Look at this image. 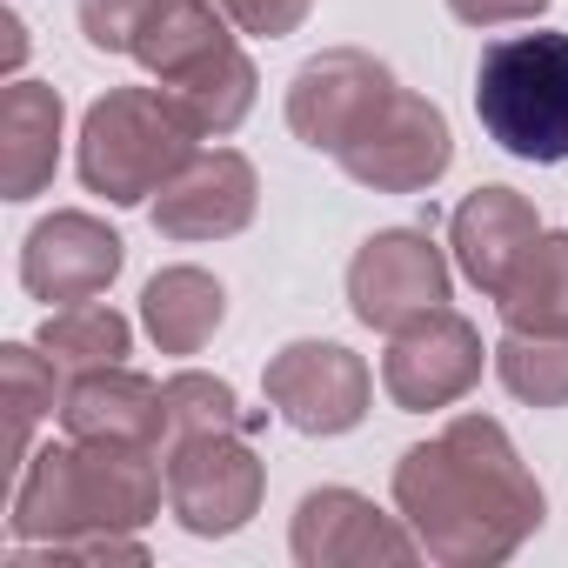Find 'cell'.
<instances>
[{
    "label": "cell",
    "mask_w": 568,
    "mask_h": 568,
    "mask_svg": "<svg viewBox=\"0 0 568 568\" xmlns=\"http://www.w3.org/2000/svg\"><path fill=\"white\" fill-rule=\"evenodd\" d=\"M395 508L422 555L448 568L508 561L548 515L541 481L495 415H455L435 442H415L395 462Z\"/></svg>",
    "instance_id": "1"
},
{
    "label": "cell",
    "mask_w": 568,
    "mask_h": 568,
    "mask_svg": "<svg viewBox=\"0 0 568 568\" xmlns=\"http://www.w3.org/2000/svg\"><path fill=\"white\" fill-rule=\"evenodd\" d=\"M168 468H154V448L128 442H61L28 455L14 481V541H74V535H134L161 515Z\"/></svg>",
    "instance_id": "2"
},
{
    "label": "cell",
    "mask_w": 568,
    "mask_h": 568,
    "mask_svg": "<svg viewBox=\"0 0 568 568\" xmlns=\"http://www.w3.org/2000/svg\"><path fill=\"white\" fill-rule=\"evenodd\" d=\"M134 61L168 88V101L194 121V134H234L254 108V61L234 48L227 21L214 0H154L141 34H134Z\"/></svg>",
    "instance_id": "3"
},
{
    "label": "cell",
    "mask_w": 568,
    "mask_h": 568,
    "mask_svg": "<svg viewBox=\"0 0 568 568\" xmlns=\"http://www.w3.org/2000/svg\"><path fill=\"white\" fill-rule=\"evenodd\" d=\"M194 141L201 134L168 101V88H108L81 121L74 168H81L88 194H101L114 207H141L201 154Z\"/></svg>",
    "instance_id": "4"
},
{
    "label": "cell",
    "mask_w": 568,
    "mask_h": 568,
    "mask_svg": "<svg viewBox=\"0 0 568 568\" xmlns=\"http://www.w3.org/2000/svg\"><path fill=\"white\" fill-rule=\"evenodd\" d=\"M475 114L515 161H568V34H508L475 68Z\"/></svg>",
    "instance_id": "5"
},
{
    "label": "cell",
    "mask_w": 568,
    "mask_h": 568,
    "mask_svg": "<svg viewBox=\"0 0 568 568\" xmlns=\"http://www.w3.org/2000/svg\"><path fill=\"white\" fill-rule=\"evenodd\" d=\"M168 508L187 535L201 541H221V535H241L254 515H261V495H267V462L241 442V428L227 435H174L168 455Z\"/></svg>",
    "instance_id": "6"
},
{
    "label": "cell",
    "mask_w": 568,
    "mask_h": 568,
    "mask_svg": "<svg viewBox=\"0 0 568 568\" xmlns=\"http://www.w3.org/2000/svg\"><path fill=\"white\" fill-rule=\"evenodd\" d=\"M348 181L375 187V194H422L448 174L455 161V134H448V114L428 101V94H408L395 88L388 108L335 154Z\"/></svg>",
    "instance_id": "7"
},
{
    "label": "cell",
    "mask_w": 568,
    "mask_h": 568,
    "mask_svg": "<svg viewBox=\"0 0 568 568\" xmlns=\"http://www.w3.org/2000/svg\"><path fill=\"white\" fill-rule=\"evenodd\" d=\"M261 395L302 435H348L362 428L375 382H368V362L342 342H288L281 355H267Z\"/></svg>",
    "instance_id": "8"
},
{
    "label": "cell",
    "mask_w": 568,
    "mask_h": 568,
    "mask_svg": "<svg viewBox=\"0 0 568 568\" xmlns=\"http://www.w3.org/2000/svg\"><path fill=\"white\" fill-rule=\"evenodd\" d=\"M448 302V254L435 247L428 227H382L355 247L348 261V308L355 322L395 335L415 315Z\"/></svg>",
    "instance_id": "9"
},
{
    "label": "cell",
    "mask_w": 568,
    "mask_h": 568,
    "mask_svg": "<svg viewBox=\"0 0 568 568\" xmlns=\"http://www.w3.org/2000/svg\"><path fill=\"white\" fill-rule=\"evenodd\" d=\"M395 88L402 81L388 74V61H375L362 48H328V54L295 68V81H288V128L315 154H342L388 108Z\"/></svg>",
    "instance_id": "10"
},
{
    "label": "cell",
    "mask_w": 568,
    "mask_h": 568,
    "mask_svg": "<svg viewBox=\"0 0 568 568\" xmlns=\"http://www.w3.org/2000/svg\"><path fill=\"white\" fill-rule=\"evenodd\" d=\"M481 382V335L468 315H455L448 302L415 315L408 328L388 335V355H382V388L395 408L408 415H428V408H448L462 402L468 388Z\"/></svg>",
    "instance_id": "11"
},
{
    "label": "cell",
    "mask_w": 568,
    "mask_h": 568,
    "mask_svg": "<svg viewBox=\"0 0 568 568\" xmlns=\"http://www.w3.org/2000/svg\"><path fill=\"white\" fill-rule=\"evenodd\" d=\"M121 261H128V241L108 221H94L81 207H61V214L34 221V234L21 247V288L34 302L74 308V302H94V295L114 288Z\"/></svg>",
    "instance_id": "12"
},
{
    "label": "cell",
    "mask_w": 568,
    "mask_h": 568,
    "mask_svg": "<svg viewBox=\"0 0 568 568\" xmlns=\"http://www.w3.org/2000/svg\"><path fill=\"white\" fill-rule=\"evenodd\" d=\"M288 548H295L302 568H362V561H395L402 568V561L422 555L415 528H402L395 515H382L355 488H315V495H302Z\"/></svg>",
    "instance_id": "13"
},
{
    "label": "cell",
    "mask_w": 568,
    "mask_h": 568,
    "mask_svg": "<svg viewBox=\"0 0 568 568\" xmlns=\"http://www.w3.org/2000/svg\"><path fill=\"white\" fill-rule=\"evenodd\" d=\"M261 181L247 154L234 148H201L161 194H154V234L168 241H227L254 221Z\"/></svg>",
    "instance_id": "14"
},
{
    "label": "cell",
    "mask_w": 568,
    "mask_h": 568,
    "mask_svg": "<svg viewBox=\"0 0 568 568\" xmlns=\"http://www.w3.org/2000/svg\"><path fill=\"white\" fill-rule=\"evenodd\" d=\"M535 241H541V214H535V201L515 194V187H501V181L475 187V194L448 214V247H455L462 274L475 281L488 302L508 288V274L521 267V254H528Z\"/></svg>",
    "instance_id": "15"
},
{
    "label": "cell",
    "mask_w": 568,
    "mask_h": 568,
    "mask_svg": "<svg viewBox=\"0 0 568 568\" xmlns=\"http://www.w3.org/2000/svg\"><path fill=\"white\" fill-rule=\"evenodd\" d=\"M61 428L74 442H128V448H161L168 435V402L148 375H134L128 362L88 368L68 382L61 395Z\"/></svg>",
    "instance_id": "16"
},
{
    "label": "cell",
    "mask_w": 568,
    "mask_h": 568,
    "mask_svg": "<svg viewBox=\"0 0 568 568\" xmlns=\"http://www.w3.org/2000/svg\"><path fill=\"white\" fill-rule=\"evenodd\" d=\"M61 94L48 81H8L0 94V194L34 201L61 168Z\"/></svg>",
    "instance_id": "17"
},
{
    "label": "cell",
    "mask_w": 568,
    "mask_h": 568,
    "mask_svg": "<svg viewBox=\"0 0 568 568\" xmlns=\"http://www.w3.org/2000/svg\"><path fill=\"white\" fill-rule=\"evenodd\" d=\"M141 322L161 355H201L227 322V288L207 267H161L141 288Z\"/></svg>",
    "instance_id": "18"
},
{
    "label": "cell",
    "mask_w": 568,
    "mask_h": 568,
    "mask_svg": "<svg viewBox=\"0 0 568 568\" xmlns=\"http://www.w3.org/2000/svg\"><path fill=\"white\" fill-rule=\"evenodd\" d=\"M508 328L528 335H568V234H541L521 267L508 274V288L495 295Z\"/></svg>",
    "instance_id": "19"
},
{
    "label": "cell",
    "mask_w": 568,
    "mask_h": 568,
    "mask_svg": "<svg viewBox=\"0 0 568 568\" xmlns=\"http://www.w3.org/2000/svg\"><path fill=\"white\" fill-rule=\"evenodd\" d=\"M54 355L34 342H8L0 348V388H8V455H14V468H28V442H34V428L61 408V382H54Z\"/></svg>",
    "instance_id": "20"
},
{
    "label": "cell",
    "mask_w": 568,
    "mask_h": 568,
    "mask_svg": "<svg viewBox=\"0 0 568 568\" xmlns=\"http://www.w3.org/2000/svg\"><path fill=\"white\" fill-rule=\"evenodd\" d=\"M34 342H41L61 368L88 375V368L128 362L134 328H128V315H114V308H101V302H74V308H54V315L41 322V335H34Z\"/></svg>",
    "instance_id": "21"
},
{
    "label": "cell",
    "mask_w": 568,
    "mask_h": 568,
    "mask_svg": "<svg viewBox=\"0 0 568 568\" xmlns=\"http://www.w3.org/2000/svg\"><path fill=\"white\" fill-rule=\"evenodd\" d=\"M495 375L528 408H568V335H528L508 328L495 342Z\"/></svg>",
    "instance_id": "22"
},
{
    "label": "cell",
    "mask_w": 568,
    "mask_h": 568,
    "mask_svg": "<svg viewBox=\"0 0 568 568\" xmlns=\"http://www.w3.org/2000/svg\"><path fill=\"white\" fill-rule=\"evenodd\" d=\"M161 402H168V442L174 435H227V428H254L261 415L241 408V395L221 382V375H201V368H181L161 382Z\"/></svg>",
    "instance_id": "23"
},
{
    "label": "cell",
    "mask_w": 568,
    "mask_h": 568,
    "mask_svg": "<svg viewBox=\"0 0 568 568\" xmlns=\"http://www.w3.org/2000/svg\"><path fill=\"white\" fill-rule=\"evenodd\" d=\"M154 0H81V34L101 54H134V34Z\"/></svg>",
    "instance_id": "24"
},
{
    "label": "cell",
    "mask_w": 568,
    "mask_h": 568,
    "mask_svg": "<svg viewBox=\"0 0 568 568\" xmlns=\"http://www.w3.org/2000/svg\"><path fill=\"white\" fill-rule=\"evenodd\" d=\"M214 8H221L241 34H254V41H281V34H295V28L315 14V0H214Z\"/></svg>",
    "instance_id": "25"
},
{
    "label": "cell",
    "mask_w": 568,
    "mask_h": 568,
    "mask_svg": "<svg viewBox=\"0 0 568 568\" xmlns=\"http://www.w3.org/2000/svg\"><path fill=\"white\" fill-rule=\"evenodd\" d=\"M448 14L468 21V28H508V21L548 14V0H448Z\"/></svg>",
    "instance_id": "26"
},
{
    "label": "cell",
    "mask_w": 568,
    "mask_h": 568,
    "mask_svg": "<svg viewBox=\"0 0 568 568\" xmlns=\"http://www.w3.org/2000/svg\"><path fill=\"white\" fill-rule=\"evenodd\" d=\"M0 34H8V41H0V68H8V74H14V68L28 61V34H21V14H14V8H8V14H0Z\"/></svg>",
    "instance_id": "27"
}]
</instances>
